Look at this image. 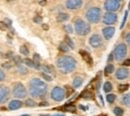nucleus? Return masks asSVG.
Here are the masks:
<instances>
[{
  "label": "nucleus",
  "mask_w": 130,
  "mask_h": 116,
  "mask_svg": "<svg viewBox=\"0 0 130 116\" xmlns=\"http://www.w3.org/2000/svg\"><path fill=\"white\" fill-rule=\"evenodd\" d=\"M29 95L32 96L35 99H44L48 92V86L43 80L33 77L32 79L28 82V91Z\"/></svg>",
  "instance_id": "nucleus-1"
},
{
  "label": "nucleus",
  "mask_w": 130,
  "mask_h": 116,
  "mask_svg": "<svg viewBox=\"0 0 130 116\" xmlns=\"http://www.w3.org/2000/svg\"><path fill=\"white\" fill-rule=\"evenodd\" d=\"M56 67L62 74H69L75 70L77 66V61L72 56H61L56 60Z\"/></svg>",
  "instance_id": "nucleus-2"
},
{
  "label": "nucleus",
  "mask_w": 130,
  "mask_h": 116,
  "mask_svg": "<svg viewBox=\"0 0 130 116\" xmlns=\"http://www.w3.org/2000/svg\"><path fill=\"white\" fill-rule=\"evenodd\" d=\"M74 30L75 32L80 35V36H85L91 31V27L90 25L85 22L81 18H76L74 20Z\"/></svg>",
  "instance_id": "nucleus-3"
},
{
  "label": "nucleus",
  "mask_w": 130,
  "mask_h": 116,
  "mask_svg": "<svg viewBox=\"0 0 130 116\" xmlns=\"http://www.w3.org/2000/svg\"><path fill=\"white\" fill-rule=\"evenodd\" d=\"M101 16H102V10L99 7H90L85 13L87 21L92 24L98 23L101 20Z\"/></svg>",
  "instance_id": "nucleus-4"
},
{
  "label": "nucleus",
  "mask_w": 130,
  "mask_h": 116,
  "mask_svg": "<svg viewBox=\"0 0 130 116\" xmlns=\"http://www.w3.org/2000/svg\"><path fill=\"white\" fill-rule=\"evenodd\" d=\"M12 96L17 100L19 99H25L28 95L27 89L25 88V86L21 82H15L12 85Z\"/></svg>",
  "instance_id": "nucleus-5"
},
{
  "label": "nucleus",
  "mask_w": 130,
  "mask_h": 116,
  "mask_svg": "<svg viewBox=\"0 0 130 116\" xmlns=\"http://www.w3.org/2000/svg\"><path fill=\"white\" fill-rule=\"evenodd\" d=\"M112 54H113L114 59H115L116 61L120 62V61L124 60L125 57H126V55H127V45H126L125 43H123V42L119 43V44L115 47L114 52Z\"/></svg>",
  "instance_id": "nucleus-6"
},
{
  "label": "nucleus",
  "mask_w": 130,
  "mask_h": 116,
  "mask_svg": "<svg viewBox=\"0 0 130 116\" xmlns=\"http://www.w3.org/2000/svg\"><path fill=\"white\" fill-rule=\"evenodd\" d=\"M51 99L56 101V102H60L62 100H64V98L66 97V91L64 88L60 87V86H55L50 93Z\"/></svg>",
  "instance_id": "nucleus-7"
},
{
  "label": "nucleus",
  "mask_w": 130,
  "mask_h": 116,
  "mask_svg": "<svg viewBox=\"0 0 130 116\" xmlns=\"http://www.w3.org/2000/svg\"><path fill=\"white\" fill-rule=\"evenodd\" d=\"M120 6L121 3L119 0H106L104 2V9L106 10V12L114 13L115 11L119 10Z\"/></svg>",
  "instance_id": "nucleus-8"
},
{
  "label": "nucleus",
  "mask_w": 130,
  "mask_h": 116,
  "mask_svg": "<svg viewBox=\"0 0 130 116\" xmlns=\"http://www.w3.org/2000/svg\"><path fill=\"white\" fill-rule=\"evenodd\" d=\"M89 44L93 48H100L104 45V40L100 34H93L89 38Z\"/></svg>",
  "instance_id": "nucleus-9"
},
{
  "label": "nucleus",
  "mask_w": 130,
  "mask_h": 116,
  "mask_svg": "<svg viewBox=\"0 0 130 116\" xmlns=\"http://www.w3.org/2000/svg\"><path fill=\"white\" fill-rule=\"evenodd\" d=\"M117 19H118L117 14L111 13V12H106V13L103 15L102 21H103V23H104L106 26H111V25H113V24H115V23L117 22Z\"/></svg>",
  "instance_id": "nucleus-10"
},
{
  "label": "nucleus",
  "mask_w": 130,
  "mask_h": 116,
  "mask_svg": "<svg viewBox=\"0 0 130 116\" xmlns=\"http://www.w3.org/2000/svg\"><path fill=\"white\" fill-rule=\"evenodd\" d=\"M10 98V89L5 85H0V104L6 103Z\"/></svg>",
  "instance_id": "nucleus-11"
},
{
  "label": "nucleus",
  "mask_w": 130,
  "mask_h": 116,
  "mask_svg": "<svg viewBox=\"0 0 130 116\" xmlns=\"http://www.w3.org/2000/svg\"><path fill=\"white\" fill-rule=\"evenodd\" d=\"M115 76L118 80H124L129 77V70L126 67H120L115 71Z\"/></svg>",
  "instance_id": "nucleus-12"
},
{
  "label": "nucleus",
  "mask_w": 130,
  "mask_h": 116,
  "mask_svg": "<svg viewBox=\"0 0 130 116\" xmlns=\"http://www.w3.org/2000/svg\"><path fill=\"white\" fill-rule=\"evenodd\" d=\"M83 4V1L82 0H67L65 2V5H66V8L69 9V10H76V9H79Z\"/></svg>",
  "instance_id": "nucleus-13"
},
{
  "label": "nucleus",
  "mask_w": 130,
  "mask_h": 116,
  "mask_svg": "<svg viewBox=\"0 0 130 116\" xmlns=\"http://www.w3.org/2000/svg\"><path fill=\"white\" fill-rule=\"evenodd\" d=\"M115 33V28L113 26H106L102 29V35L105 38V40H110L113 37Z\"/></svg>",
  "instance_id": "nucleus-14"
},
{
  "label": "nucleus",
  "mask_w": 130,
  "mask_h": 116,
  "mask_svg": "<svg viewBox=\"0 0 130 116\" xmlns=\"http://www.w3.org/2000/svg\"><path fill=\"white\" fill-rule=\"evenodd\" d=\"M22 106H23V103H22L20 100L14 99V100H11V101L9 102V104H8V109H9V110H17V109L21 108Z\"/></svg>",
  "instance_id": "nucleus-15"
},
{
  "label": "nucleus",
  "mask_w": 130,
  "mask_h": 116,
  "mask_svg": "<svg viewBox=\"0 0 130 116\" xmlns=\"http://www.w3.org/2000/svg\"><path fill=\"white\" fill-rule=\"evenodd\" d=\"M79 53H80V55L82 56V58L89 64V65H92V63H93V59H92V57H91V55L87 52V51H84V50H80L79 51Z\"/></svg>",
  "instance_id": "nucleus-16"
},
{
  "label": "nucleus",
  "mask_w": 130,
  "mask_h": 116,
  "mask_svg": "<svg viewBox=\"0 0 130 116\" xmlns=\"http://www.w3.org/2000/svg\"><path fill=\"white\" fill-rule=\"evenodd\" d=\"M40 69L43 71L42 73H45V74H55L54 73V68L51 66V65H48V64H43V65H41L40 66Z\"/></svg>",
  "instance_id": "nucleus-17"
},
{
  "label": "nucleus",
  "mask_w": 130,
  "mask_h": 116,
  "mask_svg": "<svg viewBox=\"0 0 130 116\" xmlns=\"http://www.w3.org/2000/svg\"><path fill=\"white\" fill-rule=\"evenodd\" d=\"M33 68H35V69H37V70H39L40 69V61H41V58H40V56H39V54H37V53H35L34 55H33Z\"/></svg>",
  "instance_id": "nucleus-18"
},
{
  "label": "nucleus",
  "mask_w": 130,
  "mask_h": 116,
  "mask_svg": "<svg viewBox=\"0 0 130 116\" xmlns=\"http://www.w3.org/2000/svg\"><path fill=\"white\" fill-rule=\"evenodd\" d=\"M83 82H84V80L81 76H76V77H74V79L72 81V86L74 88H79L83 84Z\"/></svg>",
  "instance_id": "nucleus-19"
},
{
  "label": "nucleus",
  "mask_w": 130,
  "mask_h": 116,
  "mask_svg": "<svg viewBox=\"0 0 130 116\" xmlns=\"http://www.w3.org/2000/svg\"><path fill=\"white\" fill-rule=\"evenodd\" d=\"M16 69H17V72H18V74H20V75H27V74H28V72H29L28 68H27L26 66H24L23 64L17 65Z\"/></svg>",
  "instance_id": "nucleus-20"
},
{
  "label": "nucleus",
  "mask_w": 130,
  "mask_h": 116,
  "mask_svg": "<svg viewBox=\"0 0 130 116\" xmlns=\"http://www.w3.org/2000/svg\"><path fill=\"white\" fill-rule=\"evenodd\" d=\"M69 18H70V15H69L68 13L61 12V13H59L58 16H57V21H58V22H65V21L69 20Z\"/></svg>",
  "instance_id": "nucleus-21"
},
{
  "label": "nucleus",
  "mask_w": 130,
  "mask_h": 116,
  "mask_svg": "<svg viewBox=\"0 0 130 116\" xmlns=\"http://www.w3.org/2000/svg\"><path fill=\"white\" fill-rule=\"evenodd\" d=\"M64 43L69 47V49H74V47H75V45H74L72 39H71L68 35H66V36L64 37Z\"/></svg>",
  "instance_id": "nucleus-22"
},
{
  "label": "nucleus",
  "mask_w": 130,
  "mask_h": 116,
  "mask_svg": "<svg viewBox=\"0 0 130 116\" xmlns=\"http://www.w3.org/2000/svg\"><path fill=\"white\" fill-rule=\"evenodd\" d=\"M103 90H104V92H106V93H110V92L113 90V85H112V83L109 82V81L104 83V85H103Z\"/></svg>",
  "instance_id": "nucleus-23"
},
{
  "label": "nucleus",
  "mask_w": 130,
  "mask_h": 116,
  "mask_svg": "<svg viewBox=\"0 0 130 116\" xmlns=\"http://www.w3.org/2000/svg\"><path fill=\"white\" fill-rule=\"evenodd\" d=\"M121 103H122L124 106L129 107V105H130V95L129 94H125V95L122 96V98H121Z\"/></svg>",
  "instance_id": "nucleus-24"
},
{
  "label": "nucleus",
  "mask_w": 130,
  "mask_h": 116,
  "mask_svg": "<svg viewBox=\"0 0 130 116\" xmlns=\"http://www.w3.org/2000/svg\"><path fill=\"white\" fill-rule=\"evenodd\" d=\"M113 113L115 116H123L124 115V109L121 108L120 106H116L113 109Z\"/></svg>",
  "instance_id": "nucleus-25"
},
{
  "label": "nucleus",
  "mask_w": 130,
  "mask_h": 116,
  "mask_svg": "<svg viewBox=\"0 0 130 116\" xmlns=\"http://www.w3.org/2000/svg\"><path fill=\"white\" fill-rule=\"evenodd\" d=\"M24 105H25L26 107H36V106H37V103L34 101V99H32V98H29V99L25 100Z\"/></svg>",
  "instance_id": "nucleus-26"
},
{
  "label": "nucleus",
  "mask_w": 130,
  "mask_h": 116,
  "mask_svg": "<svg viewBox=\"0 0 130 116\" xmlns=\"http://www.w3.org/2000/svg\"><path fill=\"white\" fill-rule=\"evenodd\" d=\"M104 72H105V74L107 75V74H112L113 72H115V67H114L113 64H108L107 66L105 67V70H104Z\"/></svg>",
  "instance_id": "nucleus-27"
},
{
  "label": "nucleus",
  "mask_w": 130,
  "mask_h": 116,
  "mask_svg": "<svg viewBox=\"0 0 130 116\" xmlns=\"http://www.w3.org/2000/svg\"><path fill=\"white\" fill-rule=\"evenodd\" d=\"M19 51H20V53H21L22 55H24V56H28V55H29V49L27 48L26 45H21L20 48H19Z\"/></svg>",
  "instance_id": "nucleus-28"
},
{
  "label": "nucleus",
  "mask_w": 130,
  "mask_h": 116,
  "mask_svg": "<svg viewBox=\"0 0 130 116\" xmlns=\"http://www.w3.org/2000/svg\"><path fill=\"white\" fill-rule=\"evenodd\" d=\"M106 100H107V102L109 104H112V103L115 102V100H116V95L112 94V93H108L107 96H106Z\"/></svg>",
  "instance_id": "nucleus-29"
},
{
  "label": "nucleus",
  "mask_w": 130,
  "mask_h": 116,
  "mask_svg": "<svg viewBox=\"0 0 130 116\" xmlns=\"http://www.w3.org/2000/svg\"><path fill=\"white\" fill-rule=\"evenodd\" d=\"M12 58H13V63H14L16 66L17 65L22 64V62H23V59L21 58V56H17V55H15V56H13Z\"/></svg>",
  "instance_id": "nucleus-30"
},
{
  "label": "nucleus",
  "mask_w": 130,
  "mask_h": 116,
  "mask_svg": "<svg viewBox=\"0 0 130 116\" xmlns=\"http://www.w3.org/2000/svg\"><path fill=\"white\" fill-rule=\"evenodd\" d=\"M64 30H65V32H67V33H69V34L73 33V27H72V25H70V24L64 25Z\"/></svg>",
  "instance_id": "nucleus-31"
},
{
  "label": "nucleus",
  "mask_w": 130,
  "mask_h": 116,
  "mask_svg": "<svg viewBox=\"0 0 130 116\" xmlns=\"http://www.w3.org/2000/svg\"><path fill=\"white\" fill-rule=\"evenodd\" d=\"M59 49L61 50V51H63V52H68V51H69V47L65 44L64 42H61V43L59 44Z\"/></svg>",
  "instance_id": "nucleus-32"
},
{
  "label": "nucleus",
  "mask_w": 130,
  "mask_h": 116,
  "mask_svg": "<svg viewBox=\"0 0 130 116\" xmlns=\"http://www.w3.org/2000/svg\"><path fill=\"white\" fill-rule=\"evenodd\" d=\"M23 62L25 63V65L27 67H29V68H33V61L31 59H29V58H25L24 60H23Z\"/></svg>",
  "instance_id": "nucleus-33"
},
{
  "label": "nucleus",
  "mask_w": 130,
  "mask_h": 116,
  "mask_svg": "<svg viewBox=\"0 0 130 116\" xmlns=\"http://www.w3.org/2000/svg\"><path fill=\"white\" fill-rule=\"evenodd\" d=\"M33 22L36 23V24H40V23H42V17L40 16V15H36V16H34V18H33Z\"/></svg>",
  "instance_id": "nucleus-34"
},
{
  "label": "nucleus",
  "mask_w": 130,
  "mask_h": 116,
  "mask_svg": "<svg viewBox=\"0 0 130 116\" xmlns=\"http://www.w3.org/2000/svg\"><path fill=\"white\" fill-rule=\"evenodd\" d=\"M41 77H42L45 81H48V82L52 81V77L49 76V75H47V74H45V73H41Z\"/></svg>",
  "instance_id": "nucleus-35"
},
{
  "label": "nucleus",
  "mask_w": 130,
  "mask_h": 116,
  "mask_svg": "<svg viewBox=\"0 0 130 116\" xmlns=\"http://www.w3.org/2000/svg\"><path fill=\"white\" fill-rule=\"evenodd\" d=\"M91 96H92V93L90 91H85L83 93V98L84 99H90V98H92Z\"/></svg>",
  "instance_id": "nucleus-36"
},
{
  "label": "nucleus",
  "mask_w": 130,
  "mask_h": 116,
  "mask_svg": "<svg viewBox=\"0 0 130 116\" xmlns=\"http://www.w3.org/2000/svg\"><path fill=\"white\" fill-rule=\"evenodd\" d=\"M127 89H128V84H121V85H119V91L120 92H123V91H125Z\"/></svg>",
  "instance_id": "nucleus-37"
},
{
  "label": "nucleus",
  "mask_w": 130,
  "mask_h": 116,
  "mask_svg": "<svg viewBox=\"0 0 130 116\" xmlns=\"http://www.w3.org/2000/svg\"><path fill=\"white\" fill-rule=\"evenodd\" d=\"M5 78H6V75H5V72L0 68V82H2V81H4L5 80Z\"/></svg>",
  "instance_id": "nucleus-38"
},
{
  "label": "nucleus",
  "mask_w": 130,
  "mask_h": 116,
  "mask_svg": "<svg viewBox=\"0 0 130 116\" xmlns=\"http://www.w3.org/2000/svg\"><path fill=\"white\" fill-rule=\"evenodd\" d=\"M4 23H5V25L8 27V28H10L11 27V24H12V21L9 19V18H5L4 19V21H3Z\"/></svg>",
  "instance_id": "nucleus-39"
},
{
  "label": "nucleus",
  "mask_w": 130,
  "mask_h": 116,
  "mask_svg": "<svg viewBox=\"0 0 130 116\" xmlns=\"http://www.w3.org/2000/svg\"><path fill=\"white\" fill-rule=\"evenodd\" d=\"M12 66H13V64H12L11 62H6V63L2 64V67L5 68V69H9V68H11Z\"/></svg>",
  "instance_id": "nucleus-40"
},
{
  "label": "nucleus",
  "mask_w": 130,
  "mask_h": 116,
  "mask_svg": "<svg viewBox=\"0 0 130 116\" xmlns=\"http://www.w3.org/2000/svg\"><path fill=\"white\" fill-rule=\"evenodd\" d=\"M7 28H8V27L5 25V23H4V22H0V29H1V30L5 31Z\"/></svg>",
  "instance_id": "nucleus-41"
},
{
  "label": "nucleus",
  "mask_w": 130,
  "mask_h": 116,
  "mask_svg": "<svg viewBox=\"0 0 130 116\" xmlns=\"http://www.w3.org/2000/svg\"><path fill=\"white\" fill-rule=\"evenodd\" d=\"M38 105H39V106H41V107H44V106H48L49 103L47 102V101H41Z\"/></svg>",
  "instance_id": "nucleus-42"
},
{
  "label": "nucleus",
  "mask_w": 130,
  "mask_h": 116,
  "mask_svg": "<svg viewBox=\"0 0 130 116\" xmlns=\"http://www.w3.org/2000/svg\"><path fill=\"white\" fill-rule=\"evenodd\" d=\"M4 57H6V58H11V57H13V52H12V51H9L7 54H5Z\"/></svg>",
  "instance_id": "nucleus-43"
},
{
  "label": "nucleus",
  "mask_w": 130,
  "mask_h": 116,
  "mask_svg": "<svg viewBox=\"0 0 130 116\" xmlns=\"http://www.w3.org/2000/svg\"><path fill=\"white\" fill-rule=\"evenodd\" d=\"M125 41H126L127 44H129L130 43V33L129 32L126 34V36H125Z\"/></svg>",
  "instance_id": "nucleus-44"
},
{
  "label": "nucleus",
  "mask_w": 130,
  "mask_h": 116,
  "mask_svg": "<svg viewBox=\"0 0 130 116\" xmlns=\"http://www.w3.org/2000/svg\"><path fill=\"white\" fill-rule=\"evenodd\" d=\"M123 65H124V67H125V66H126V67L129 66V59H128V58H127V59H126V60L123 62Z\"/></svg>",
  "instance_id": "nucleus-45"
},
{
  "label": "nucleus",
  "mask_w": 130,
  "mask_h": 116,
  "mask_svg": "<svg viewBox=\"0 0 130 116\" xmlns=\"http://www.w3.org/2000/svg\"><path fill=\"white\" fill-rule=\"evenodd\" d=\"M114 59V57H113V54H112V53H111V54H110V55H109V57H108V61H110V62H111V61H112V60H113Z\"/></svg>",
  "instance_id": "nucleus-46"
},
{
  "label": "nucleus",
  "mask_w": 130,
  "mask_h": 116,
  "mask_svg": "<svg viewBox=\"0 0 130 116\" xmlns=\"http://www.w3.org/2000/svg\"><path fill=\"white\" fill-rule=\"evenodd\" d=\"M42 26H43V29H45V30H48L49 29V26L47 25V24H43Z\"/></svg>",
  "instance_id": "nucleus-47"
},
{
  "label": "nucleus",
  "mask_w": 130,
  "mask_h": 116,
  "mask_svg": "<svg viewBox=\"0 0 130 116\" xmlns=\"http://www.w3.org/2000/svg\"><path fill=\"white\" fill-rule=\"evenodd\" d=\"M40 4H41V5H46V1H41Z\"/></svg>",
  "instance_id": "nucleus-48"
},
{
  "label": "nucleus",
  "mask_w": 130,
  "mask_h": 116,
  "mask_svg": "<svg viewBox=\"0 0 130 116\" xmlns=\"http://www.w3.org/2000/svg\"><path fill=\"white\" fill-rule=\"evenodd\" d=\"M52 116H66V115H64V114H54V115Z\"/></svg>",
  "instance_id": "nucleus-49"
},
{
  "label": "nucleus",
  "mask_w": 130,
  "mask_h": 116,
  "mask_svg": "<svg viewBox=\"0 0 130 116\" xmlns=\"http://www.w3.org/2000/svg\"><path fill=\"white\" fill-rule=\"evenodd\" d=\"M40 116H50V115H48V114H45V115H44V114H41Z\"/></svg>",
  "instance_id": "nucleus-50"
},
{
  "label": "nucleus",
  "mask_w": 130,
  "mask_h": 116,
  "mask_svg": "<svg viewBox=\"0 0 130 116\" xmlns=\"http://www.w3.org/2000/svg\"><path fill=\"white\" fill-rule=\"evenodd\" d=\"M21 116H30L29 114H23V115H21Z\"/></svg>",
  "instance_id": "nucleus-51"
}]
</instances>
